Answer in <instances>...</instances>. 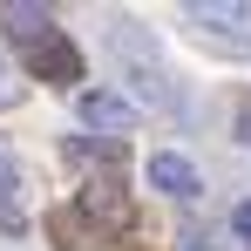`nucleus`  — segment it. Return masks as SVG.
Instances as JSON below:
<instances>
[{
    "label": "nucleus",
    "mask_w": 251,
    "mask_h": 251,
    "mask_svg": "<svg viewBox=\"0 0 251 251\" xmlns=\"http://www.w3.org/2000/svg\"><path fill=\"white\" fill-rule=\"evenodd\" d=\"M75 109H82L88 129H102V136H116V143H123V129L136 123V102L116 95V88H82V102H75Z\"/></svg>",
    "instance_id": "f257e3e1"
},
{
    "label": "nucleus",
    "mask_w": 251,
    "mask_h": 251,
    "mask_svg": "<svg viewBox=\"0 0 251 251\" xmlns=\"http://www.w3.org/2000/svg\"><path fill=\"white\" fill-rule=\"evenodd\" d=\"M27 68H34L41 82H75V75H82V48L68 41V34H48V41L27 48Z\"/></svg>",
    "instance_id": "f03ea898"
},
{
    "label": "nucleus",
    "mask_w": 251,
    "mask_h": 251,
    "mask_svg": "<svg viewBox=\"0 0 251 251\" xmlns=\"http://www.w3.org/2000/svg\"><path fill=\"white\" fill-rule=\"evenodd\" d=\"M150 183H156L163 197H183V204H190V197L204 190L197 163H190V156H176V150H156V156H150Z\"/></svg>",
    "instance_id": "7ed1b4c3"
},
{
    "label": "nucleus",
    "mask_w": 251,
    "mask_h": 251,
    "mask_svg": "<svg viewBox=\"0 0 251 251\" xmlns=\"http://www.w3.org/2000/svg\"><path fill=\"white\" fill-rule=\"evenodd\" d=\"M82 210L102 217L109 231H129V224H136V210H129V197L116 190V183H88V190H82Z\"/></svg>",
    "instance_id": "20e7f679"
},
{
    "label": "nucleus",
    "mask_w": 251,
    "mask_h": 251,
    "mask_svg": "<svg viewBox=\"0 0 251 251\" xmlns=\"http://www.w3.org/2000/svg\"><path fill=\"white\" fill-rule=\"evenodd\" d=\"M61 150H68V163H102V170L129 163V143H116V136H68Z\"/></svg>",
    "instance_id": "39448f33"
},
{
    "label": "nucleus",
    "mask_w": 251,
    "mask_h": 251,
    "mask_svg": "<svg viewBox=\"0 0 251 251\" xmlns=\"http://www.w3.org/2000/svg\"><path fill=\"white\" fill-rule=\"evenodd\" d=\"M0 21H7V34H14V41H48V34H54V14H48V7H0Z\"/></svg>",
    "instance_id": "423d86ee"
},
{
    "label": "nucleus",
    "mask_w": 251,
    "mask_h": 251,
    "mask_svg": "<svg viewBox=\"0 0 251 251\" xmlns=\"http://www.w3.org/2000/svg\"><path fill=\"white\" fill-rule=\"evenodd\" d=\"M27 224V210H21V170L0 156V231H21Z\"/></svg>",
    "instance_id": "0eeeda50"
},
{
    "label": "nucleus",
    "mask_w": 251,
    "mask_h": 251,
    "mask_svg": "<svg viewBox=\"0 0 251 251\" xmlns=\"http://www.w3.org/2000/svg\"><path fill=\"white\" fill-rule=\"evenodd\" d=\"M190 21H204V27H238L245 7H190Z\"/></svg>",
    "instance_id": "6e6552de"
},
{
    "label": "nucleus",
    "mask_w": 251,
    "mask_h": 251,
    "mask_svg": "<svg viewBox=\"0 0 251 251\" xmlns=\"http://www.w3.org/2000/svg\"><path fill=\"white\" fill-rule=\"evenodd\" d=\"M176 251H217V238H210V231H183V245Z\"/></svg>",
    "instance_id": "1a4fd4ad"
},
{
    "label": "nucleus",
    "mask_w": 251,
    "mask_h": 251,
    "mask_svg": "<svg viewBox=\"0 0 251 251\" xmlns=\"http://www.w3.org/2000/svg\"><path fill=\"white\" fill-rule=\"evenodd\" d=\"M231 231H238V238H251V204H238V210H231Z\"/></svg>",
    "instance_id": "9d476101"
},
{
    "label": "nucleus",
    "mask_w": 251,
    "mask_h": 251,
    "mask_svg": "<svg viewBox=\"0 0 251 251\" xmlns=\"http://www.w3.org/2000/svg\"><path fill=\"white\" fill-rule=\"evenodd\" d=\"M238 143H251V102L238 109Z\"/></svg>",
    "instance_id": "9b49d317"
},
{
    "label": "nucleus",
    "mask_w": 251,
    "mask_h": 251,
    "mask_svg": "<svg viewBox=\"0 0 251 251\" xmlns=\"http://www.w3.org/2000/svg\"><path fill=\"white\" fill-rule=\"evenodd\" d=\"M7 102H14V82H7V68H0V109H7Z\"/></svg>",
    "instance_id": "f8f14e48"
}]
</instances>
